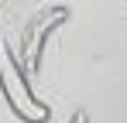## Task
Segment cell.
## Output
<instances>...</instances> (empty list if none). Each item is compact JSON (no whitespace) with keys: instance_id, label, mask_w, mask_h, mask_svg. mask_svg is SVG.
Wrapping results in <instances>:
<instances>
[{"instance_id":"cell-2","label":"cell","mask_w":127,"mask_h":123,"mask_svg":"<svg viewBox=\"0 0 127 123\" xmlns=\"http://www.w3.org/2000/svg\"><path fill=\"white\" fill-rule=\"evenodd\" d=\"M65 20H69V7H45V10H38L34 17L28 20V27L21 34V65L28 72H38L41 68L45 41H48L52 31H59Z\"/></svg>"},{"instance_id":"cell-1","label":"cell","mask_w":127,"mask_h":123,"mask_svg":"<svg viewBox=\"0 0 127 123\" xmlns=\"http://www.w3.org/2000/svg\"><path fill=\"white\" fill-rule=\"evenodd\" d=\"M0 96L7 99L10 113L21 123H48L52 116V109L34 96V89L28 82V68L14 58L7 41H0Z\"/></svg>"},{"instance_id":"cell-3","label":"cell","mask_w":127,"mask_h":123,"mask_svg":"<svg viewBox=\"0 0 127 123\" xmlns=\"http://www.w3.org/2000/svg\"><path fill=\"white\" fill-rule=\"evenodd\" d=\"M69 123H89V116H86L83 109H76V113H72V116H69Z\"/></svg>"}]
</instances>
